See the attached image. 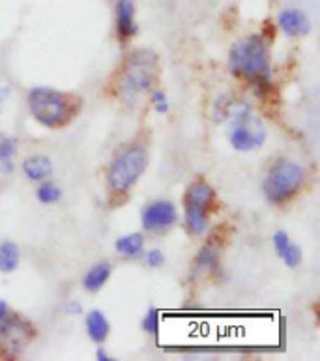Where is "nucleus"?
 Returning a JSON list of instances; mask_svg holds the SVG:
<instances>
[{"instance_id": "obj_9", "label": "nucleus", "mask_w": 320, "mask_h": 361, "mask_svg": "<svg viewBox=\"0 0 320 361\" xmlns=\"http://www.w3.org/2000/svg\"><path fill=\"white\" fill-rule=\"evenodd\" d=\"M176 219H178L176 206L168 200H156L142 212V226H144V231L152 232V234L167 231L168 226L176 223Z\"/></svg>"}, {"instance_id": "obj_19", "label": "nucleus", "mask_w": 320, "mask_h": 361, "mask_svg": "<svg viewBox=\"0 0 320 361\" xmlns=\"http://www.w3.org/2000/svg\"><path fill=\"white\" fill-rule=\"evenodd\" d=\"M62 197V191L56 183L53 182H44L38 188V199L39 202H44V204H53L56 200Z\"/></svg>"}, {"instance_id": "obj_23", "label": "nucleus", "mask_w": 320, "mask_h": 361, "mask_svg": "<svg viewBox=\"0 0 320 361\" xmlns=\"http://www.w3.org/2000/svg\"><path fill=\"white\" fill-rule=\"evenodd\" d=\"M147 262L150 268H159V266H163V262H165V257H163L161 251H158V249H152V251H148Z\"/></svg>"}, {"instance_id": "obj_17", "label": "nucleus", "mask_w": 320, "mask_h": 361, "mask_svg": "<svg viewBox=\"0 0 320 361\" xmlns=\"http://www.w3.org/2000/svg\"><path fill=\"white\" fill-rule=\"evenodd\" d=\"M19 247L13 242H2L0 243V271L11 274L19 266Z\"/></svg>"}, {"instance_id": "obj_1", "label": "nucleus", "mask_w": 320, "mask_h": 361, "mask_svg": "<svg viewBox=\"0 0 320 361\" xmlns=\"http://www.w3.org/2000/svg\"><path fill=\"white\" fill-rule=\"evenodd\" d=\"M158 81V56L152 51H135L128 56L114 81L116 96L128 105H135L137 99Z\"/></svg>"}, {"instance_id": "obj_25", "label": "nucleus", "mask_w": 320, "mask_h": 361, "mask_svg": "<svg viewBox=\"0 0 320 361\" xmlns=\"http://www.w3.org/2000/svg\"><path fill=\"white\" fill-rule=\"evenodd\" d=\"M10 313H11L10 305L0 300V320H2V318H4V317H8V314H10Z\"/></svg>"}, {"instance_id": "obj_26", "label": "nucleus", "mask_w": 320, "mask_h": 361, "mask_svg": "<svg viewBox=\"0 0 320 361\" xmlns=\"http://www.w3.org/2000/svg\"><path fill=\"white\" fill-rule=\"evenodd\" d=\"M96 357H98L99 361H113V356H109V354L104 350V348H99V350L96 352Z\"/></svg>"}, {"instance_id": "obj_12", "label": "nucleus", "mask_w": 320, "mask_h": 361, "mask_svg": "<svg viewBox=\"0 0 320 361\" xmlns=\"http://www.w3.org/2000/svg\"><path fill=\"white\" fill-rule=\"evenodd\" d=\"M273 245H276L277 255L281 257V260L288 268H296L302 262V249L296 243L290 242V238L287 236V232H276L273 234Z\"/></svg>"}, {"instance_id": "obj_24", "label": "nucleus", "mask_w": 320, "mask_h": 361, "mask_svg": "<svg viewBox=\"0 0 320 361\" xmlns=\"http://www.w3.org/2000/svg\"><path fill=\"white\" fill-rule=\"evenodd\" d=\"M66 311H68V313H71V314H79V313H81V305H79L77 302H70L68 305H66Z\"/></svg>"}, {"instance_id": "obj_15", "label": "nucleus", "mask_w": 320, "mask_h": 361, "mask_svg": "<svg viewBox=\"0 0 320 361\" xmlns=\"http://www.w3.org/2000/svg\"><path fill=\"white\" fill-rule=\"evenodd\" d=\"M111 266L107 262H101V264L92 266L88 274L85 275V281H82V285L87 288L88 292H98L99 288H104V285L107 283V279L111 277Z\"/></svg>"}, {"instance_id": "obj_18", "label": "nucleus", "mask_w": 320, "mask_h": 361, "mask_svg": "<svg viewBox=\"0 0 320 361\" xmlns=\"http://www.w3.org/2000/svg\"><path fill=\"white\" fill-rule=\"evenodd\" d=\"M217 257H219V249L214 245V243H208L199 251V257H197V270L201 268H214L217 270Z\"/></svg>"}, {"instance_id": "obj_8", "label": "nucleus", "mask_w": 320, "mask_h": 361, "mask_svg": "<svg viewBox=\"0 0 320 361\" xmlns=\"http://www.w3.org/2000/svg\"><path fill=\"white\" fill-rule=\"evenodd\" d=\"M34 339V328L19 314L10 313L0 320V357L17 360Z\"/></svg>"}, {"instance_id": "obj_5", "label": "nucleus", "mask_w": 320, "mask_h": 361, "mask_svg": "<svg viewBox=\"0 0 320 361\" xmlns=\"http://www.w3.org/2000/svg\"><path fill=\"white\" fill-rule=\"evenodd\" d=\"M147 169V152L135 146L124 150L109 167L107 183L114 195L128 193Z\"/></svg>"}, {"instance_id": "obj_14", "label": "nucleus", "mask_w": 320, "mask_h": 361, "mask_svg": "<svg viewBox=\"0 0 320 361\" xmlns=\"http://www.w3.org/2000/svg\"><path fill=\"white\" fill-rule=\"evenodd\" d=\"M23 173L30 180H45L53 173V163L49 157L32 156L23 161Z\"/></svg>"}, {"instance_id": "obj_4", "label": "nucleus", "mask_w": 320, "mask_h": 361, "mask_svg": "<svg viewBox=\"0 0 320 361\" xmlns=\"http://www.w3.org/2000/svg\"><path fill=\"white\" fill-rule=\"evenodd\" d=\"M185 228L193 236H202L210 225V214L217 208V195L204 180H195L184 193Z\"/></svg>"}, {"instance_id": "obj_11", "label": "nucleus", "mask_w": 320, "mask_h": 361, "mask_svg": "<svg viewBox=\"0 0 320 361\" xmlns=\"http://www.w3.org/2000/svg\"><path fill=\"white\" fill-rule=\"evenodd\" d=\"M279 27L287 36H305L309 34L311 23L309 17L305 16L302 10H283L277 17Z\"/></svg>"}, {"instance_id": "obj_13", "label": "nucleus", "mask_w": 320, "mask_h": 361, "mask_svg": "<svg viewBox=\"0 0 320 361\" xmlns=\"http://www.w3.org/2000/svg\"><path fill=\"white\" fill-rule=\"evenodd\" d=\"M87 331L88 337L94 343H98V345H101L107 339L109 334H111V324H109V320L105 318V314L101 311L94 309V311H90L87 314Z\"/></svg>"}, {"instance_id": "obj_6", "label": "nucleus", "mask_w": 320, "mask_h": 361, "mask_svg": "<svg viewBox=\"0 0 320 361\" xmlns=\"http://www.w3.org/2000/svg\"><path fill=\"white\" fill-rule=\"evenodd\" d=\"M304 169L298 163L277 161L264 182V193L270 202L283 204L298 193L300 188L304 185Z\"/></svg>"}, {"instance_id": "obj_10", "label": "nucleus", "mask_w": 320, "mask_h": 361, "mask_svg": "<svg viewBox=\"0 0 320 361\" xmlns=\"http://www.w3.org/2000/svg\"><path fill=\"white\" fill-rule=\"evenodd\" d=\"M139 27L135 23V6L133 0H118L116 4V34L122 44L137 34Z\"/></svg>"}, {"instance_id": "obj_3", "label": "nucleus", "mask_w": 320, "mask_h": 361, "mask_svg": "<svg viewBox=\"0 0 320 361\" xmlns=\"http://www.w3.org/2000/svg\"><path fill=\"white\" fill-rule=\"evenodd\" d=\"M79 105L81 102L77 97L62 94L54 88L38 87L28 94V107L36 122L51 130L70 124L79 111Z\"/></svg>"}, {"instance_id": "obj_22", "label": "nucleus", "mask_w": 320, "mask_h": 361, "mask_svg": "<svg viewBox=\"0 0 320 361\" xmlns=\"http://www.w3.org/2000/svg\"><path fill=\"white\" fill-rule=\"evenodd\" d=\"M152 103H154V109L158 111V113H167L168 111V102H167V96H165V92L163 90H154L152 92Z\"/></svg>"}, {"instance_id": "obj_20", "label": "nucleus", "mask_w": 320, "mask_h": 361, "mask_svg": "<svg viewBox=\"0 0 320 361\" xmlns=\"http://www.w3.org/2000/svg\"><path fill=\"white\" fill-rule=\"evenodd\" d=\"M16 140L10 139V137L0 135V163L8 165V169L11 165V157L16 156Z\"/></svg>"}, {"instance_id": "obj_21", "label": "nucleus", "mask_w": 320, "mask_h": 361, "mask_svg": "<svg viewBox=\"0 0 320 361\" xmlns=\"http://www.w3.org/2000/svg\"><path fill=\"white\" fill-rule=\"evenodd\" d=\"M142 329L147 331V334H152L156 335L158 334V329H159V314L156 309H150L147 313V317L142 318V322H141Z\"/></svg>"}, {"instance_id": "obj_16", "label": "nucleus", "mask_w": 320, "mask_h": 361, "mask_svg": "<svg viewBox=\"0 0 320 361\" xmlns=\"http://www.w3.org/2000/svg\"><path fill=\"white\" fill-rule=\"evenodd\" d=\"M142 245H144V242H142L141 234H139V232H133V234L118 238L114 247H116V251H118L122 257H125V259H135V257H139V255L142 253Z\"/></svg>"}, {"instance_id": "obj_7", "label": "nucleus", "mask_w": 320, "mask_h": 361, "mask_svg": "<svg viewBox=\"0 0 320 361\" xmlns=\"http://www.w3.org/2000/svg\"><path fill=\"white\" fill-rule=\"evenodd\" d=\"M228 140L238 152H251L261 148L266 140V130L261 120L251 113L250 107L234 109L233 122L228 130Z\"/></svg>"}, {"instance_id": "obj_2", "label": "nucleus", "mask_w": 320, "mask_h": 361, "mask_svg": "<svg viewBox=\"0 0 320 361\" xmlns=\"http://www.w3.org/2000/svg\"><path fill=\"white\" fill-rule=\"evenodd\" d=\"M228 68L236 77L255 82L257 87L270 85V53L262 36H250L234 44L228 53Z\"/></svg>"}, {"instance_id": "obj_27", "label": "nucleus", "mask_w": 320, "mask_h": 361, "mask_svg": "<svg viewBox=\"0 0 320 361\" xmlns=\"http://www.w3.org/2000/svg\"><path fill=\"white\" fill-rule=\"evenodd\" d=\"M2 96H4V92H0V102H2Z\"/></svg>"}]
</instances>
